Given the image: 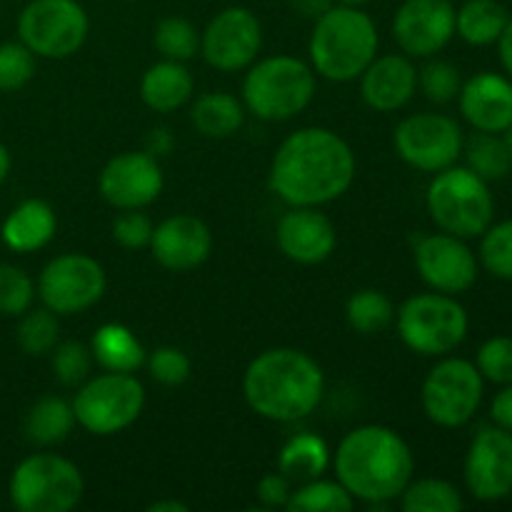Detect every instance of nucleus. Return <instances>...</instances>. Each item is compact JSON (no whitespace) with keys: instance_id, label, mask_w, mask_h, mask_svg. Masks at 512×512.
<instances>
[{"instance_id":"nucleus-20","label":"nucleus","mask_w":512,"mask_h":512,"mask_svg":"<svg viewBox=\"0 0 512 512\" xmlns=\"http://www.w3.org/2000/svg\"><path fill=\"white\" fill-rule=\"evenodd\" d=\"M280 253L288 260L300 265H320L335 253L338 233H335L333 220L318 208L310 205H295L275 228Z\"/></svg>"},{"instance_id":"nucleus-52","label":"nucleus","mask_w":512,"mask_h":512,"mask_svg":"<svg viewBox=\"0 0 512 512\" xmlns=\"http://www.w3.org/2000/svg\"><path fill=\"white\" fill-rule=\"evenodd\" d=\"M340 5H353V8H363L365 3H370V0H338Z\"/></svg>"},{"instance_id":"nucleus-27","label":"nucleus","mask_w":512,"mask_h":512,"mask_svg":"<svg viewBox=\"0 0 512 512\" xmlns=\"http://www.w3.org/2000/svg\"><path fill=\"white\" fill-rule=\"evenodd\" d=\"M195 130L205 138L223 140L238 133L245 123V105L235 95L215 90V93H203L193 103L190 110Z\"/></svg>"},{"instance_id":"nucleus-44","label":"nucleus","mask_w":512,"mask_h":512,"mask_svg":"<svg viewBox=\"0 0 512 512\" xmlns=\"http://www.w3.org/2000/svg\"><path fill=\"white\" fill-rule=\"evenodd\" d=\"M255 495H258L263 508H270V510L285 508L290 495H293V485H290L288 475H283L278 470V473H268L258 480V485H255Z\"/></svg>"},{"instance_id":"nucleus-21","label":"nucleus","mask_w":512,"mask_h":512,"mask_svg":"<svg viewBox=\"0 0 512 512\" xmlns=\"http://www.w3.org/2000/svg\"><path fill=\"white\" fill-rule=\"evenodd\" d=\"M458 103L478 133H505L512 125V80L490 70L473 75L460 88Z\"/></svg>"},{"instance_id":"nucleus-11","label":"nucleus","mask_w":512,"mask_h":512,"mask_svg":"<svg viewBox=\"0 0 512 512\" xmlns=\"http://www.w3.org/2000/svg\"><path fill=\"white\" fill-rule=\"evenodd\" d=\"M90 20L78 0H30L18 18V38L35 58L63 60L78 53Z\"/></svg>"},{"instance_id":"nucleus-45","label":"nucleus","mask_w":512,"mask_h":512,"mask_svg":"<svg viewBox=\"0 0 512 512\" xmlns=\"http://www.w3.org/2000/svg\"><path fill=\"white\" fill-rule=\"evenodd\" d=\"M490 418L498 428H505L512 433V383L503 385L498 395L490 403Z\"/></svg>"},{"instance_id":"nucleus-7","label":"nucleus","mask_w":512,"mask_h":512,"mask_svg":"<svg viewBox=\"0 0 512 512\" xmlns=\"http://www.w3.org/2000/svg\"><path fill=\"white\" fill-rule=\"evenodd\" d=\"M395 328L405 348L425 358H443L468 338L470 320L455 295L420 293L395 310Z\"/></svg>"},{"instance_id":"nucleus-51","label":"nucleus","mask_w":512,"mask_h":512,"mask_svg":"<svg viewBox=\"0 0 512 512\" xmlns=\"http://www.w3.org/2000/svg\"><path fill=\"white\" fill-rule=\"evenodd\" d=\"M503 140H505V148H508V153H510V158H512V125L503 133Z\"/></svg>"},{"instance_id":"nucleus-10","label":"nucleus","mask_w":512,"mask_h":512,"mask_svg":"<svg viewBox=\"0 0 512 512\" xmlns=\"http://www.w3.org/2000/svg\"><path fill=\"white\" fill-rule=\"evenodd\" d=\"M485 380L475 363L443 355L425 375L420 403L430 423L440 428H463L483 403Z\"/></svg>"},{"instance_id":"nucleus-26","label":"nucleus","mask_w":512,"mask_h":512,"mask_svg":"<svg viewBox=\"0 0 512 512\" xmlns=\"http://www.w3.org/2000/svg\"><path fill=\"white\" fill-rule=\"evenodd\" d=\"M73 405L60 395H43L28 408L23 420V433L28 443L38 448L60 445L75 428Z\"/></svg>"},{"instance_id":"nucleus-13","label":"nucleus","mask_w":512,"mask_h":512,"mask_svg":"<svg viewBox=\"0 0 512 512\" xmlns=\"http://www.w3.org/2000/svg\"><path fill=\"white\" fill-rule=\"evenodd\" d=\"M393 145L400 158L423 173H440L463 155L465 135L458 120L443 113H415L400 120Z\"/></svg>"},{"instance_id":"nucleus-3","label":"nucleus","mask_w":512,"mask_h":512,"mask_svg":"<svg viewBox=\"0 0 512 512\" xmlns=\"http://www.w3.org/2000/svg\"><path fill=\"white\" fill-rule=\"evenodd\" d=\"M325 393L323 368L298 348H270L250 360L243 395L255 415L295 423L315 413Z\"/></svg>"},{"instance_id":"nucleus-49","label":"nucleus","mask_w":512,"mask_h":512,"mask_svg":"<svg viewBox=\"0 0 512 512\" xmlns=\"http://www.w3.org/2000/svg\"><path fill=\"white\" fill-rule=\"evenodd\" d=\"M190 508L180 500H155L148 505V512H188Z\"/></svg>"},{"instance_id":"nucleus-30","label":"nucleus","mask_w":512,"mask_h":512,"mask_svg":"<svg viewBox=\"0 0 512 512\" xmlns=\"http://www.w3.org/2000/svg\"><path fill=\"white\" fill-rule=\"evenodd\" d=\"M345 320L360 335H378L395 320V305L383 290L365 288L350 295L345 305Z\"/></svg>"},{"instance_id":"nucleus-50","label":"nucleus","mask_w":512,"mask_h":512,"mask_svg":"<svg viewBox=\"0 0 512 512\" xmlns=\"http://www.w3.org/2000/svg\"><path fill=\"white\" fill-rule=\"evenodd\" d=\"M10 165H13V160H10V150L5 148V143H0V185H3L5 178H8Z\"/></svg>"},{"instance_id":"nucleus-2","label":"nucleus","mask_w":512,"mask_h":512,"mask_svg":"<svg viewBox=\"0 0 512 512\" xmlns=\"http://www.w3.org/2000/svg\"><path fill=\"white\" fill-rule=\"evenodd\" d=\"M415 458L410 445L388 425H360L335 450V475L350 495L373 508L400 498L413 480Z\"/></svg>"},{"instance_id":"nucleus-23","label":"nucleus","mask_w":512,"mask_h":512,"mask_svg":"<svg viewBox=\"0 0 512 512\" xmlns=\"http://www.w3.org/2000/svg\"><path fill=\"white\" fill-rule=\"evenodd\" d=\"M58 218L45 200L30 198L15 205L3 220L0 238L13 253H35L55 238Z\"/></svg>"},{"instance_id":"nucleus-22","label":"nucleus","mask_w":512,"mask_h":512,"mask_svg":"<svg viewBox=\"0 0 512 512\" xmlns=\"http://www.w3.org/2000/svg\"><path fill=\"white\" fill-rule=\"evenodd\" d=\"M360 95L375 113H395L413 100L418 90V70L408 55H375L360 75Z\"/></svg>"},{"instance_id":"nucleus-14","label":"nucleus","mask_w":512,"mask_h":512,"mask_svg":"<svg viewBox=\"0 0 512 512\" xmlns=\"http://www.w3.org/2000/svg\"><path fill=\"white\" fill-rule=\"evenodd\" d=\"M263 48V25L245 5L220 10L200 33V55L220 73L248 70Z\"/></svg>"},{"instance_id":"nucleus-40","label":"nucleus","mask_w":512,"mask_h":512,"mask_svg":"<svg viewBox=\"0 0 512 512\" xmlns=\"http://www.w3.org/2000/svg\"><path fill=\"white\" fill-rule=\"evenodd\" d=\"M35 75V53L25 43H0V90L25 88Z\"/></svg>"},{"instance_id":"nucleus-35","label":"nucleus","mask_w":512,"mask_h":512,"mask_svg":"<svg viewBox=\"0 0 512 512\" xmlns=\"http://www.w3.org/2000/svg\"><path fill=\"white\" fill-rule=\"evenodd\" d=\"M468 155V168L478 173L483 180H500L512 170V158L505 148V140L495 133H475L463 145Z\"/></svg>"},{"instance_id":"nucleus-32","label":"nucleus","mask_w":512,"mask_h":512,"mask_svg":"<svg viewBox=\"0 0 512 512\" xmlns=\"http://www.w3.org/2000/svg\"><path fill=\"white\" fill-rule=\"evenodd\" d=\"M353 508L355 498L340 485V480L323 478L300 483L285 505L290 512H350Z\"/></svg>"},{"instance_id":"nucleus-24","label":"nucleus","mask_w":512,"mask_h":512,"mask_svg":"<svg viewBox=\"0 0 512 512\" xmlns=\"http://www.w3.org/2000/svg\"><path fill=\"white\" fill-rule=\"evenodd\" d=\"M193 73L178 60H158L140 78V100L155 113H175L193 98Z\"/></svg>"},{"instance_id":"nucleus-38","label":"nucleus","mask_w":512,"mask_h":512,"mask_svg":"<svg viewBox=\"0 0 512 512\" xmlns=\"http://www.w3.org/2000/svg\"><path fill=\"white\" fill-rule=\"evenodd\" d=\"M93 363L95 358L90 353V345L78 343V340L58 343L53 348V375L65 388H78V385H83L90 378Z\"/></svg>"},{"instance_id":"nucleus-17","label":"nucleus","mask_w":512,"mask_h":512,"mask_svg":"<svg viewBox=\"0 0 512 512\" xmlns=\"http://www.w3.org/2000/svg\"><path fill=\"white\" fill-rule=\"evenodd\" d=\"M465 485L480 503H500L512 495V433L483 428L465 455Z\"/></svg>"},{"instance_id":"nucleus-34","label":"nucleus","mask_w":512,"mask_h":512,"mask_svg":"<svg viewBox=\"0 0 512 512\" xmlns=\"http://www.w3.org/2000/svg\"><path fill=\"white\" fill-rule=\"evenodd\" d=\"M153 45L165 60L188 63L200 53V30L180 15H170L155 25Z\"/></svg>"},{"instance_id":"nucleus-9","label":"nucleus","mask_w":512,"mask_h":512,"mask_svg":"<svg viewBox=\"0 0 512 512\" xmlns=\"http://www.w3.org/2000/svg\"><path fill=\"white\" fill-rule=\"evenodd\" d=\"M75 423L90 435H115L128 430L145 408V388L133 373H110L78 385L73 400Z\"/></svg>"},{"instance_id":"nucleus-19","label":"nucleus","mask_w":512,"mask_h":512,"mask_svg":"<svg viewBox=\"0 0 512 512\" xmlns=\"http://www.w3.org/2000/svg\"><path fill=\"white\" fill-rule=\"evenodd\" d=\"M148 248L155 263L163 265L165 270L188 273V270L200 268L210 258L213 233L205 220L195 218V215H170L163 223L155 225Z\"/></svg>"},{"instance_id":"nucleus-25","label":"nucleus","mask_w":512,"mask_h":512,"mask_svg":"<svg viewBox=\"0 0 512 512\" xmlns=\"http://www.w3.org/2000/svg\"><path fill=\"white\" fill-rule=\"evenodd\" d=\"M95 363L110 373H135L145 363V348L138 335L120 323H105L90 340Z\"/></svg>"},{"instance_id":"nucleus-6","label":"nucleus","mask_w":512,"mask_h":512,"mask_svg":"<svg viewBox=\"0 0 512 512\" xmlns=\"http://www.w3.org/2000/svg\"><path fill=\"white\" fill-rule=\"evenodd\" d=\"M425 205L443 233L458 238H480L493 225L495 200L488 188V180L480 178L470 168H450L435 173L430 180Z\"/></svg>"},{"instance_id":"nucleus-18","label":"nucleus","mask_w":512,"mask_h":512,"mask_svg":"<svg viewBox=\"0 0 512 512\" xmlns=\"http://www.w3.org/2000/svg\"><path fill=\"white\" fill-rule=\"evenodd\" d=\"M455 35L450 0H405L393 18V38L408 58H433Z\"/></svg>"},{"instance_id":"nucleus-37","label":"nucleus","mask_w":512,"mask_h":512,"mask_svg":"<svg viewBox=\"0 0 512 512\" xmlns=\"http://www.w3.org/2000/svg\"><path fill=\"white\" fill-rule=\"evenodd\" d=\"M480 263L493 278L512 280V220L485 230L480 240Z\"/></svg>"},{"instance_id":"nucleus-12","label":"nucleus","mask_w":512,"mask_h":512,"mask_svg":"<svg viewBox=\"0 0 512 512\" xmlns=\"http://www.w3.org/2000/svg\"><path fill=\"white\" fill-rule=\"evenodd\" d=\"M108 288L103 265L85 253L55 255L38 275L35 293L55 315H78L100 303Z\"/></svg>"},{"instance_id":"nucleus-5","label":"nucleus","mask_w":512,"mask_h":512,"mask_svg":"<svg viewBox=\"0 0 512 512\" xmlns=\"http://www.w3.org/2000/svg\"><path fill=\"white\" fill-rule=\"evenodd\" d=\"M318 75L313 65L293 55L255 60L243 80L245 110L268 123H283L303 113L315 98Z\"/></svg>"},{"instance_id":"nucleus-4","label":"nucleus","mask_w":512,"mask_h":512,"mask_svg":"<svg viewBox=\"0 0 512 512\" xmlns=\"http://www.w3.org/2000/svg\"><path fill=\"white\" fill-rule=\"evenodd\" d=\"M378 28L373 18L353 5H333L315 20L310 35V65L315 75L333 83H350L378 55Z\"/></svg>"},{"instance_id":"nucleus-31","label":"nucleus","mask_w":512,"mask_h":512,"mask_svg":"<svg viewBox=\"0 0 512 512\" xmlns=\"http://www.w3.org/2000/svg\"><path fill=\"white\" fill-rule=\"evenodd\" d=\"M398 500L405 512H458L465 508L460 490L440 478L410 480Z\"/></svg>"},{"instance_id":"nucleus-39","label":"nucleus","mask_w":512,"mask_h":512,"mask_svg":"<svg viewBox=\"0 0 512 512\" xmlns=\"http://www.w3.org/2000/svg\"><path fill=\"white\" fill-rule=\"evenodd\" d=\"M418 88L430 103L445 105L458 98L463 78H460V70L448 60H430L423 70H418Z\"/></svg>"},{"instance_id":"nucleus-41","label":"nucleus","mask_w":512,"mask_h":512,"mask_svg":"<svg viewBox=\"0 0 512 512\" xmlns=\"http://www.w3.org/2000/svg\"><path fill=\"white\" fill-rule=\"evenodd\" d=\"M475 368L480 370L483 380H490V383H512V338L498 335V338L485 340L475 355Z\"/></svg>"},{"instance_id":"nucleus-33","label":"nucleus","mask_w":512,"mask_h":512,"mask_svg":"<svg viewBox=\"0 0 512 512\" xmlns=\"http://www.w3.org/2000/svg\"><path fill=\"white\" fill-rule=\"evenodd\" d=\"M18 338L20 350L30 358H43V355L53 353V348L58 345L60 338V323H58V315L53 310L43 308H30L20 315V323H18Z\"/></svg>"},{"instance_id":"nucleus-47","label":"nucleus","mask_w":512,"mask_h":512,"mask_svg":"<svg viewBox=\"0 0 512 512\" xmlns=\"http://www.w3.org/2000/svg\"><path fill=\"white\" fill-rule=\"evenodd\" d=\"M170 145H173V138H170V133L165 128H158V130H150L148 133V153L150 155H165L170 150Z\"/></svg>"},{"instance_id":"nucleus-15","label":"nucleus","mask_w":512,"mask_h":512,"mask_svg":"<svg viewBox=\"0 0 512 512\" xmlns=\"http://www.w3.org/2000/svg\"><path fill=\"white\" fill-rule=\"evenodd\" d=\"M163 168L148 150H128L105 163L98 190L108 205L118 210H143L163 193Z\"/></svg>"},{"instance_id":"nucleus-43","label":"nucleus","mask_w":512,"mask_h":512,"mask_svg":"<svg viewBox=\"0 0 512 512\" xmlns=\"http://www.w3.org/2000/svg\"><path fill=\"white\" fill-rule=\"evenodd\" d=\"M153 220L143 210H120L113 220V240L125 250L148 248L153 238Z\"/></svg>"},{"instance_id":"nucleus-48","label":"nucleus","mask_w":512,"mask_h":512,"mask_svg":"<svg viewBox=\"0 0 512 512\" xmlns=\"http://www.w3.org/2000/svg\"><path fill=\"white\" fill-rule=\"evenodd\" d=\"M498 53H500V63H503L505 73L512 80V20L505 25L503 35L498 38Z\"/></svg>"},{"instance_id":"nucleus-42","label":"nucleus","mask_w":512,"mask_h":512,"mask_svg":"<svg viewBox=\"0 0 512 512\" xmlns=\"http://www.w3.org/2000/svg\"><path fill=\"white\" fill-rule=\"evenodd\" d=\"M148 370L153 380H158L165 388H178L193 373V363H190L188 353L175 345H163V348L153 350L148 358Z\"/></svg>"},{"instance_id":"nucleus-29","label":"nucleus","mask_w":512,"mask_h":512,"mask_svg":"<svg viewBox=\"0 0 512 512\" xmlns=\"http://www.w3.org/2000/svg\"><path fill=\"white\" fill-rule=\"evenodd\" d=\"M508 23V8L498 0H468L463 8L455 10V33L475 48L498 43Z\"/></svg>"},{"instance_id":"nucleus-16","label":"nucleus","mask_w":512,"mask_h":512,"mask_svg":"<svg viewBox=\"0 0 512 512\" xmlns=\"http://www.w3.org/2000/svg\"><path fill=\"white\" fill-rule=\"evenodd\" d=\"M413 258L423 283L435 293H468L478 280V258L458 235H425L415 245Z\"/></svg>"},{"instance_id":"nucleus-1","label":"nucleus","mask_w":512,"mask_h":512,"mask_svg":"<svg viewBox=\"0 0 512 512\" xmlns=\"http://www.w3.org/2000/svg\"><path fill=\"white\" fill-rule=\"evenodd\" d=\"M355 180V153L330 128H300L278 145L270 163V190L285 205L320 208L343 198Z\"/></svg>"},{"instance_id":"nucleus-28","label":"nucleus","mask_w":512,"mask_h":512,"mask_svg":"<svg viewBox=\"0 0 512 512\" xmlns=\"http://www.w3.org/2000/svg\"><path fill=\"white\" fill-rule=\"evenodd\" d=\"M330 468V448L318 433H298L283 445L278 455V470L288 475L290 483H308L323 478Z\"/></svg>"},{"instance_id":"nucleus-36","label":"nucleus","mask_w":512,"mask_h":512,"mask_svg":"<svg viewBox=\"0 0 512 512\" xmlns=\"http://www.w3.org/2000/svg\"><path fill=\"white\" fill-rule=\"evenodd\" d=\"M35 283L23 268L0 263V315L20 318L25 310L33 308Z\"/></svg>"},{"instance_id":"nucleus-8","label":"nucleus","mask_w":512,"mask_h":512,"mask_svg":"<svg viewBox=\"0 0 512 512\" xmlns=\"http://www.w3.org/2000/svg\"><path fill=\"white\" fill-rule=\"evenodd\" d=\"M8 493L20 512H68L83 500L85 480L63 455L33 453L15 465Z\"/></svg>"},{"instance_id":"nucleus-46","label":"nucleus","mask_w":512,"mask_h":512,"mask_svg":"<svg viewBox=\"0 0 512 512\" xmlns=\"http://www.w3.org/2000/svg\"><path fill=\"white\" fill-rule=\"evenodd\" d=\"M288 5L295 10V13L303 15V18L318 20L320 15L328 13V10L333 8L335 0H288Z\"/></svg>"}]
</instances>
